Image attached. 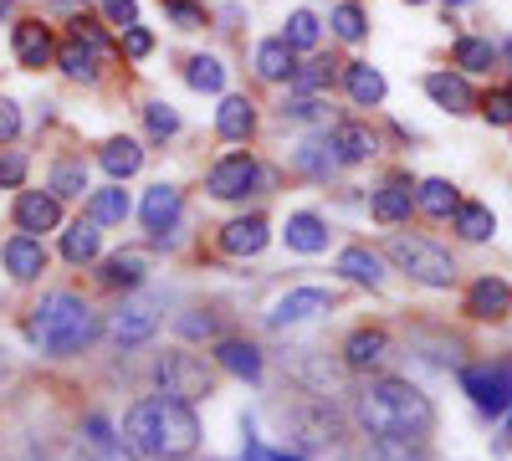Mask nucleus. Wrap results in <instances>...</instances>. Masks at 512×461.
Wrapping results in <instances>:
<instances>
[{
    "instance_id": "obj_1",
    "label": "nucleus",
    "mask_w": 512,
    "mask_h": 461,
    "mask_svg": "<svg viewBox=\"0 0 512 461\" xmlns=\"http://www.w3.org/2000/svg\"><path fill=\"white\" fill-rule=\"evenodd\" d=\"M123 446L139 461H185L200 446V421L185 400L149 395L123 415Z\"/></svg>"
},
{
    "instance_id": "obj_2",
    "label": "nucleus",
    "mask_w": 512,
    "mask_h": 461,
    "mask_svg": "<svg viewBox=\"0 0 512 461\" xmlns=\"http://www.w3.org/2000/svg\"><path fill=\"white\" fill-rule=\"evenodd\" d=\"M354 421L369 436H431L436 405L425 400L410 380H369L354 395Z\"/></svg>"
},
{
    "instance_id": "obj_3",
    "label": "nucleus",
    "mask_w": 512,
    "mask_h": 461,
    "mask_svg": "<svg viewBox=\"0 0 512 461\" xmlns=\"http://www.w3.org/2000/svg\"><path fill=\"white\" fill-rule=\"evenodd\" d=\"M26 333H31V339L47 349V354L67 359V354H82V349L98 339V313L82 303L77 292H52V298L36 303Z\"/></svg>"
},
{
    "instance_id": "obj_4",
    "label": "nucleus",
    "mask_w": 512,
    "mask_h": 461,
    "mask_svg": "<svg viewBox=\"0 0 512 461\" xmlns=\"http://www.w3.org/2000/svg\"><path fill=\"white\" fill-rule=\"evenodd\" d=\"M384 257H390L405 277H415L420 287H451L456 282V262L425 236H390L384 241Z\"/></svg>"
},
{
    "instance_id": "obj_5",
    "label": "nucleus",
    "mask_w": 512,
    "mask_h": 461,
    "mask_svg": "<svg viewBox=\"0 0 512 461\" xmlns=\"http://www.w3.org/2000/svg\"><path fill=\"white\" fill-rule=\"evenodd\" d=\"M103 52H108L103 31H98L88 16H77V21H72V36L57 47V67H62L72 82H98V72H103Z\"/></svg>"
},
{
    "instance_id": "obj_6",
    "label": "nucleus",
    "mask_w": 512,
    "mask_h": 461,
    "mask_svg": "<svg viewBox=\"0 0 512 461\" xmlns=\"http://www.w3.org/2000/svg\"><path fill=\"white\" fill-rule=\"evenodd\" d=\"M154 374H159V395H175L185 405H195L216 390V374H210L205 359H195V354H164Z\"/></svg>"
},
{
    "instance_id": "obj_7",
    "label": "nucleus",
    "mask_w": 512,
    "mask_h": 461,
    "mask_svg": "<svg viewBox=\"0 0 512 461\" xmlns=\"http://www.w3.org/2000/svg\"><path fill=\"white\" fill-rule=\"evenodd\" d=\"M461 390L472 395L482 415H507L512 410V364H477L461 369Z\"/></svg>"
},
{
    "instance_id": "obj_8",
    "label": "nucleus",
    "mask_w": 512,
    "mask_h": 461,
    "mask_svg": "<svg viewBox=\"0 0 512 461\" xmlns=\"http://www.w3.org/2000/svg\"><path fill=\"white\" fill-rule=\"evenodd\" d=\"M323 313H333V298L323 287H292V292H282V298L272 303L267 328H297V323H313Z\"/></svg>"
},
{
    "instance_id": "obj_9",
    "label": "nucleus",
    "mask_w": 512,
    "mask_h": 461,
    "mask_svg": "<svg viewBox=\"0 0 512 461\" xmlns=\"http://www.w3.org/2000/svg\"><path fill=\"white\" fill-rule=\"evenodd\" d=\"M154 328H159V308L149 298H128L113 318H108V333H113V344L118 349H139L154 339Z\"/></svg>"
},
{
    "instance_id": "obj_10",
    "label": "nucleus",
    "mask_w": 512,
    "mask_h": 461,
    "mask_svg": "<svg viewBox=\"0 0 512 461\" xmlns=\"http://www.w3.org/2000/svg\"><path fill=\"white\" fill-rule=\"evenodd\" d=\"M256 180H262V170H256V159L251 154H226L216 170H210V195L216 200H246L256 190Z\"/></svg>"
},
{
    "instance_id": "obj_11",
    "label": "nucleus",
    "mask_w": 512,
    "mask_h": 461,
    "mask_svg": "<svg viewBox=\"0 0 512 461\" xmlns=\"http://www.w3.org/2000/svg\"><path fill=\"white\" fill-rule=\"evenodd\" d=\"M16 226L26 236H41V231H57L62 226V205L52 190H21L16 195Z\"/></svg>"
},
{
    "instance_id": "obj_12",
    "label": "nucleus",
    "mask_w": 512,
    "mask_h": 461,
    "mask_svg": "<svg viewBox=\"0 0 512 461\" xmlns=\"http://www.w3.org/2000/svg\"><path fill=\"white\" fill-rule=\"evenodd\" d=\"M466 313L482 318V323H502L512 313V287L502 277H477L466 287Z\"/></svg>"
},
{
    "instance_id": "obj_13",
    "label": "nucleus",
    "mask_w": 512,
    "mask_h": 461,
    "mask_svg": "<svg viewBox=\"0 0 512 461\" xmlns=\"http://www.w3.org/2000/svg\"><path fill=\"white\" fill-rule=\"evenodd\" d=\"M0 257H6V272L16 282H36L41 272H47V246H41V236H26V231H16L6 246H0Z\"/></svg>"
},
{
    "instance_id": "obj_14",
    "label": "nucleus",
    "mask_w": 512,
    "mask_h": 461,
    "mask_svg": "<svg viewBox=\"0 0 512 461\" xmlns=\"http://www.w3.org/2000/svg\"><path fill=\"white\" fill-rule=\"evenodd\" d=\"M384 359H390V333H384V328H354V333H349V344H344V369L369 374V369H379Z\"/></svg>"
},
{
    "instance_id": "obj_15",
    "label": "nucleus",
    "mask_w": 512,
    "mask_h": 461,
    "mask_svg": "<svg viewBox=\"0 0 512 461\" xmlns=\"http://www.w3.org/2000/svg\"><path fill=\"white\" fill-rule=\"evenodd\" d=\"M11 41H16V62H21V67H47V62H57L52 26H41V21H21Z\"/></svg>"
},
{
    "instance_id": "obj_16",
    "label": "nucleus",
    "mask_w": 512,
    "mask_h": 461,
    "mask_svg": "<svg viewBox=\"0 0 512 461\" xmlns=\"http://www.w3.org/2000/svg\"><path fill=\"white\" fill-rule=\"evenodd\" d=\"M410 205H415V185L410 180H390V185H379L374 200H369V211L379 226H400L410 216Z\"/></svg>"
},
{
    "instance_id": "obj_17",
    "label": "nucleus",
    "mask_w": 512,
    "mask_h": 461,
    "mask_svg": "<svg viewBox=\"0 0 512 461\" xmlns=\"http://www.w3.org/2000/svg\"><path fill=\"white\" fill-rule=\"evenodd\" d=\"M425 93H431L446 113H472V108H477L472 82L456 77V72H431V77H425Z\"/></svg>"
},
{
    "instance_id": "obj_18",
    "label": "nucleus",
    "mask_w": 512,
    "mask_h": 461,
    "mask_svg": "<svg viewBox=\"0 0 512 461\" xmlns=\"http://www.w3.org/2000/svg\"><path fill=\"white\" fill-rule=\"evenodd\" d=\"M272 241V226L262 221V216H241V221H231L226 231H221V246L231 251V257H256Z\"/></svg>"
},
{
    "instance_id": "obj_19",
    "label": "nucleus",
    "mask_w": 512,
    "mask_h": 461,
    "mask_svg": "<svg viewBox=\"0 0 512 461\" xmlns=\"http://www.w3.org/2000/svg\"><path fill=\"white\" fill-rule=\"evenodd\" d=\"M139 216H144V231L164 236L169 226L180 221V190H175V185H154V190L144 195V205H139Z\"/></svg>"
},
{
    "instance_id": "obj_20",
    "label": "nucleus",
    "mask_w": 512,
    "mask_h": 461,
    "mask_svg": "<svg viewBox=\"0 0 512 461\" xmlns=\"http://www.w3.org/2000/svg\"><path fill=\"white\" fill-rule=\"evenodd\" d=\"M216 364L236 380H262V349L246 344V339H221L216 344Z\"/></svg>"
},
{
    "instance_id": "obj_21",
    "label": "nucleus",
    "mask_w": 512,
    "mask_h": 461,
    "mask_svg": "<svg viewBox=\"0 0 512 461\" xmlns=\"http://www.w3.org/2000/svg\"><path fill=\"white\" fill-rule=\"evenodd\" d=\"M328 144H333L338 164H364L374 154V134L364 129V123H338V129L328 134Z\"/></svg>"
},
{
    "instance_id": "obj_22",
    "label": "nucleus",
    "mask_w": 512,
    "mask_h": 461,
    "mask_svg": "<svg viewBox=\"0 0 512 461\" xmlns=\"http://www.w3.org/2000/svg\"><path fill=\"white\" fill-rule=\"evenodd\" d=\"M292 164L303 170L308 180H328L333 170H338V159H333V144H328V134H313V139H303L292 149Z\"/></svg>"
},
{
    "instance_id": "obj_23",
    "label": "nucleus",
    "mask_w": 512,
    "mask_h": 461,
    "mask_svg": "<svg viewBox=\"0 0 512 461\" xmlns=\"http://www.w3.org/2000/svg\"><path fill=\"white\" fill-rule=\"evenodd\" d=\"M344 88H349V98H354L359 108H379V103H384V77H379V67H369V62H349V67H344Z\"/></svg>"
},
{
    "instance_id": "obj_24",
    "label": "nucleus",
    "mask_w": 512,
    "mask_h": 461,
    "mask_svg": "<svg viewBox=\"0 0 512 461\" xmlns=\"http://www.w3.org/2000/svg\"><path fill=\"white\" fill-rule=\"evenodd\" d=\"M287 246L292 251H303V257H313V251H323L328 246V226L313 216V211H297V216H287Z\"/></svg>"
},
{
    "instance_id": "obj_25",
    "label": "nucleus",
    "mask_w": 512,
    "mask_h": 461,
    "mask_svg": "<svg viewBox=\"0 0 512 461\" xmlns=\"http://www.w3.org/2000/svg\"><path fill=\"white\" fill-rule=\"evenodd\" d=\"M251 129H256V108H251L246 98H226V103L216 108V134H221V139L241 144V139H251Z\"/></svg>"
},
{
    "instance_id": "obj_26",
    "label": "nucleus",
    "mask_w": 512,
    "mask_h": 461,
    "mask_svg": "<svg viewBox=\"0 0 512 461\" xmlns=\"http://www.w3.org/2000/svg\"><path fill=\"white\" fill-rule=\"evenodd\" d=\"M98 251H103V231L93 226V221H77V226H67L62 231V257L67 262H98Z\"/></svg>"
},
{
    "instance_id": "obj_27",
    "label": "nucleus",
    "mask_w": 512,
    "mask_h": 461,
    "mask_svg": "<svg viewBox=\"0 0 512 461\" xmlns=\"http://www.w3.org/2000/svg\"><path fill=\"white\" fill-rule=\"evenodd\" d=\"M128 211H134V205H128L123 185H108V190H93V195H88V221H93V226H123Z\"/></svg>"
},
{
    "instance_id": "obj_28",
    "label": "nucleus",
    "mask_w": 512,
    "mask_h": 461,
    "mask_svg": "<svg viewBox=\"0 0 512 461\" xmlns=\"http://www.w3.org/2000/svg\"><path fill=\"white\" fill-rule=\"evenodd\" d=\"M415 205H420L431 221H446V216H456L461 195H456L451 180H425V185H415Z\"/></svg>"
},
{
    "instance_id": "obj_29",
    "label": "nucleus",
    "mask_w": 512,
    "mask_h": 461,
    "mask_svg": "<svg viewBox=\"0 0 512 461\" xmlns=\"http://www.w3.org/2000/svg\"><path fill=\"white\" fill-rule=\"evenodd\" d=\"M98 164L113 175V180H128V175H139V164H144V149L134 144V139H108L103 144V154H98Z\"/></svg>"
},
{
    "instance_id": "obj_30",
    "label": "nucleus",
    "mask_w": 512,
    "mask_h": 461,
    "mask_svg": "<svg viewBox=\"0 0 512 461\" xmlns=\"http://www.w3.org/2000/svg\"><path fill=\"white\" fill-rule=\"evenodd\" d=\"M369 461H431L425 436H374Z\"/></svg>"
},
{
    "instance_id": "obj_31",
    "label": "nucleus",
    "mask_w": 512,
    "mask_h": 461,
    "mask_svg": "<svg viewBox=\"0 0 512 461\" xmlns=\"http://www.w3.org/2000/svg\"><path fill=\"white\" fill-rule=\"evenodd\" d=\"M338 272H344L349 282H364V287H379L384 282V262L374 257L369 246H349L344 257H338Z\"/></svg>"
},
{
    "instance_id": "obj_32",
    "label": "nucleus",
    "mask_w": 512,
    "mask_h": 461,
    "mask_svg": "<svg viewBox=\"0 0 512 461\" xmlns=\"http://www.w3.org/2000/svg\"><path fill=\"white\" fill-rule=\"evenodd\" d=\"M98 282L103 287H139L144 282V257H139V251H118V257L103 262Z\"/></svg>"
},
{
    "instance_id": "obj_33",
    "label": "nucleus",
    "mask_w": 512,
    "mask_h": 461,
    "mask_svg": "<svg viewBox=\"0 0 512 461\" xmlns=\"http://www.w3.org/2000/svg\"><path fill=\"white\" fill-rule=\"evenodd\" d=\"M456 231H461L466 241H487V236L497 231V216L487 211L482 200H461V205H456Z\"/></svg>"
},
{
    "instance_id": "obj_34",
    "label": "nucleus",
    "mask_w": 512,
    "mask_h": 461,
    "mask_svg": "<svg viewBox=\"0 0 512 461\" xmlns=\"http://www.w3.org/2000/svg\"><path fill=\"white\" fill-rule=\"evenodd\" d=\"M82 446H88L98 461H128V456H123V446H118V436L108 431L103 415H88V421H82Z\"/></svg>"
},
{
    "instance_id": "obj_35",
    "label": "nucleus",
    "mask_w": 512,
    "mask_h": 461,
    "mask_svg": "<svg viewBox=\"0 0 512 461\" xmlns=\"http://www.w3.org/2000/svg\"><path fill=\"white\" fill-rule=\"evenodd\" d=\"M256 72H262L267 82H287V77H292V47H287L282 36L256 47Z\"/></svg>"
},
{
    "instance_id": "obj_36",
    "label": "nucleus",
    "mask_w": 512,
    "mask_h": 461,
    "mask_svg": "<svg viewBox=\"0 0 512 461\" xmlns=\"http://www.w3.org/2000/svg\"><path fill=\"white\" fill-rule=\"evenodd\" d=\"M52 195L57 200H82V195H88V164H82V159H62L52 170Z\"/></svg>"
},
{
    "instance_id": "obj_37",
    "label": "nucleus",
    "mask_w": 512,
    "mask_h": 461,
    "mask_svg": "<svg viewBox=\"0 0 512 461\" xmlns=\"http://www.w3.org/2000/svg\"><path fill=\"white\" fill-rule=\"evenodd\" d=\"M492 62H497L492 41H482V36H456V67H466V72H492Z\"/></svg>"
},
{
    "instance_id": "obj_38",
    "label": "nucleus",
    "mask_w": 512,
    "mask_h": 461,
    "mask_svg": "<svg viewBox=\"0 0 512 461\" xmlns=\"http://www.w3.org/2000/svg\"><path fill=\"white\" fill-rule=\"evenodd\" d=\"M185 82H190L195 93H221L226 88V67L216 57H190L185 62Z\"/></svg>"
},
{
    "instance_id": "obj_39",
    "label": "nucleus",
    "mask_w": 512,
    "mask_h": 461,
    "mask_svg": "<svg viewBox=\"0 0 512 461\" xmlns=\"http://www.w3.org/2000/svg\"><path fill=\"white\" fill-rule=\"evenodd\" d=\"M282 41H287L292 52H313V47H318V16H313V11H292Z\"/></svg>"
},
{
    "instance_id": "obj_40",
    "label": "nucleus",
    "mask_w": 512,
    "mask_h": 461,
    "mask_svg": "<svg viewBox=\"0 0 512 461\" xmlns=\"http://www.w3.org/2000/svg\"><path fill=\"white\" fill-rule=\"evenodd\" d=\"M287 82H292V88L303 93V98H313V93H323L328 82H333V62H323V57H318V62H308V67H292V77H287Z\"/></svg>"
},
{
    "instance_id": "obj_41",
    "label": "nucleus",
    "mask_w": 512,
    "mask_h": 461,
    "mask_svg": "<svg viewBox=\"0 0 512 461\" xmlns=\"http://www.w3.org/2000/svg\"><path fill=\"white\" fill-rule=\"evenodd\" d=\"M333 31H338V41H364L369 21H364V6H359V0H344V6L333 11Z\"/></svg>"
},
{
    "instance_id": "obj_42",
    "label": "nucleus",
    "mask_w": 512,
    "mask_h": 461,
    "mask_svg": "<svg viewBox=\"0 0 512 461\" xmlns=\"http://www.w3.org/2000/svg\"><path fill=\"white\" fill-rule=\"evenodd\" d=\"M144 123H149V134H154V139L180 134V113L169 108V103H149V108H144Z\"/></svg>"
},
{
    "instance_id": "obj_43",
    "label": "nucleus",
    "mask_w": 512,
    "mask_h": 461,
    "mask_svg": "<svg viewBox=\"0 0 512 461\" xmlns=\"http://www.w3.org/2000/svg\"><path fill=\"white\" fill-rule=\"evenodd\" d=\"M159 6H164L169 16H175V26H180V31L205 26V6H200V0H159Z\"/></svg>"
},
{
    "instance_id": "obj_44",
    "label": "nucleus",
    "mask_w": 512,
    "mask_h": 461,
    "mask_svg": "<svg viewBox=\"0 0 512 461\" xmlns=\"http://www.w3.org/2000/svg\"><path fill=\"white\" fill-rule=\"evenodd\" d=\"M21 180H26V154L6 149L0 154V190H21Z\"/></svg>"
},
{
    "instance_id": "obj_45",
    "label": "nucleus",
    "mask_w": 512,
    "mask_h": 461,
    "mask_svg": "<svg viewBox=\"0 0 512 461\" xmlns=\"http://www.w3.org/2000/svg\"><path fill=\"white\" fill-rule=\"evenodd\" d=\"M477 108H482L487 123H512V93H487Z\"/></svg>"
},
{
    "instance_id": "obj_46",
    "label": "nucleus",
    "mask_w": 512,
    "mask_h": 461,
    "mask_svg": "<svg viewBox=\"0 0 512 461\" xmlns=\"http://www.w3.org/2000/svg\"><path fill=\"white\" fill-rule=\"evenodd\" d=\"M175 328L185 333V339H210V333H216V313H185Z\"/></svg>"
},
{
    "instance_id": "obj_47",
    "label": "nucleus",
    "mask_w": 512,
    "mask_h": 461,
    "mask_svg": "<svg viewBox=\"0 0 512 461\" xmlns=\"http://www.w3.org/2000/svg\"><path fill=\"white\" fill-rule=\"evenodd\" d=\"M103 11H108V21H113L118 31L139 26V6H134V0H103Z\"/></svg>"
},
{
    "instance_id": "obj_48",
    "label": "nucleus",
    "mask_w": 512,
    "mask_h": 461,
    "mask_svg": "<svg viewBox=\"0 0 512 461\" xmlns=\"http://www.w3.org/2000/svg\"><path fill=\"white\" fill-rule=\"evenodd\" d=\"M21 134V108L11 98H0V144H11Z\"/></svg>"
},
{
    "instance_id": "obj_49",
    "label": "nucleus",
    "mask_w": 512,
    "mask_h": 461,
    "mask_svg": "<svg viewBox=\"0 0 512 461\" xmlns=\"http://www.w3.org/2000/svg\"><path fill=\"white\" fill-rule=\"evenodd\" d=\"M123 52H128V57H149V52H154V36H149L144 26H128V31H123Z\"/></svg>"
},
{
    "instance_id": "obj_50",
    "label": "nucleus",
    "mask_w": 512,
    "mask_h": 461,
    "mask_svg": "<svg viewBox=\"0 0 512 461\" xmlns=\"http://www.w3.org/2000/svg\"><path fill=\"white\" fill-rule=\"evenodd\" d=\"M318 113H323L318 98H292V103L282 108V118H318Z\"/></svg>"
},
{
    "instance_id": "obj_51",
    "label": "nucleus",
    "mask_w": 512,
    "mask_h": 461,
    "mask_svg": "<svg viewBox=\"0 0 512 461\" xmlns=\"http://www.w3.org/2000/svg\"><path fill=\"white\" fill-rule=\"evenodd\" d=\"M502 52H507V62H512V41H507V47H502Z\"/></svg>"
},
{
    "instance_id": "obj_52",
    "label": "nucleus",
    "mask_w": 512,
    "mask_h": 461,
    "mask_svg": "<svg viewBox=\"0 0 512 461\" xmlns=\"http://www.w3.org/2000/svg\"><path fill=\"white\" fill-rule=\"evenodd\" d=\"M446 6H466V0H446Z\"/></svg>"
},
{
    "instance_id": "obj_53",
    "label": "nucleus",
    "mask_w": 512,
    "mask_h": 461,
    "mask_svg": "<svg viewBox=\"0 0 512 461\" xmlns=\"http://www.w3.org/2000/svg\"><path fill=\"white\" fill-rule=\"evenodd\" d=\"M405 6H425V0H405Z\"/></svg>"
},
{
    "instance_id": "obj_54",
    "label": "nucleus",
    "mask_w": 512,
    "mask_h": 461,
    "mask_svg": "<svg viewBox=\"0 0 512 461\" xmlns=\"http://www.w3.org/2000/svg\"><path fill=\"white\" fill-rule=\"evenodd\" d=\"M0 16H6V0H0Z\"/></svg>"
},
{
    "instance_id": "obj_55",
    "label": "nucleus",
    "mask_w": 512,
    "mask_h": 461,
    "mask_svg": "<svg viewBox=\"0 0 512 461\" xmlns=\"http://www.w3.org/2000/svg\"><path fill=\"white\" fill-rule=\"evenodd\" d=\"M6 6H11V0H6Z\"/></svg>"
}]
</instances>
